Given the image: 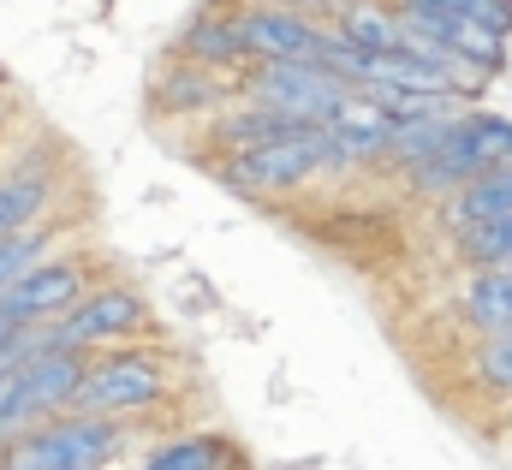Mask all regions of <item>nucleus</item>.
I'll return each mask as SVG.
<instances>
[{"instance_id":"nucleus-10","label":"nucleus","mask_w":512,"mask_h":470,"mask_svg":"<svg viewBox=\"0 0 512 470\" xmlns=\"http://www.w3.org/2000/svg\"><path fill=\"white\" fill-rule=\"evenodd\" d=\"M233 102V78H215L203 66H185V60H167V72L149 84V114L179 125V119H209L215 108Z\"/></svg>"},{"instance_id":"nucleus-3","label":"nucleus","mask_w":512,"mask_h":470,"mask_svg":"<svg viewBox=\"0 0 512 470\" xmlns=\"http://www.w3.org/2000/svg\"><path fill=\"white\" fill-rule=\"evenodd\" d=\"M507 155H512V119L495 114L489 102H477V108H459L453 125H447V137H441L411 173H399V179L411 185V197H423V203H447L465 179L489 173V167L507 161Z\"/></svg>"},{"instance_id":"nucleus-6","label":"nucleus","mask_w":512,"mask_h":470,"mask_svg":"<svg viewBox=\"0 0 512 470\" xmlns=\"http://www.w3.org/2000/svg\"><path fill=\"white\" fill-rule=\"evenodd\" d=\"M233 96L262 102V108H274L286 119H304V125H322L352 96V84L334 66H322V60H251L233 78Z\"/></svg>"},{"instance_id":"nucleus-9","label":"nucleus","mask_w":512,"mask_h":470,"mask_svg":"<svg viewBox=\"0 0 512 470\" xmlns=\"http://www.w3.org/2000/svg\"><path fill=\"white\" fill-rule=\"evenodd\" d=\"M173 60L203 66V72H215V78H239V72L251 66V54H245L233 0H203V6L173 30Z\"/></svg>"},{"instance_id":"nucleus-2","label":"nucleus","mask_w":512,"mask_h":470,"mask_svg":"<svg viewBox=\"0 0 512 470\" xmlns=\"http://www.w3.org/2000/svg\"><path fill=\"white\" fill-rule=\"evenodd\" d=\"M233 197L262 203V197H298L304 185L328 179V137L322 125H292L286 137H268L251 149H233V155H215L209 167Z\"/></svg>"},{"instance_id":"nucleus-18","label":"nucleus","mask_w":512,"mask_h":470,"mask_svg":"<svg viewBox=\"0 0 512 470\" xmlns=\"http://www.w3.org/2000/svg\"><path fill=\"white\" fill-rule=\"evenodd\" d=\"M12 328H18V316H12V310H6V304H0V340H6V334H12Z\"/></svg>"},{"instance_id":"nucleus-16","label":"nucleus","mask_w":512,"mask_h":470,"mask_svg":"<svg viewBox=\"0 0 512 470\" xmlns=\"http://www.w3.org/2000/svg\"><path fill=\"white\" fill-rule=\"evenodd\" d=\"M471 381H483L489 393L512 399V328L507 334H477V346H471Z\"/></svg>"},{"instance_id":"nucleus-8","label":"nucleus","mask_w":512,"mask_h":470,"mask_svg":"<svg viewBox=\"0 0 512 470\" xmlns=\"http://www.w3.org/2000/svg\"><path fill=\"white\" fill-rule=\"evenodd\" d=\"M96 280H102V262H96L90 250H54L48 262H36L30 274H18V280L0 292V304H6L18 322H60Z\"/></svg>"},{"instance_id":"nucleus-12","label":"nucleus","mask_w":512,"mask_h":470,"mask_svg":"<svg viewBox=\"0 0 512 470\" xmlns=\"http://www.w3.org/2000/svg\"><path fill=\"white\" fill-rule=\"evenodd\" d=\"M131 470H245V447L221 429H191V435L155 441Z\"/></svg>"},{"instance_id":"nucleus-1","label":"nucleus","mask_w":512,"mask_h":470,"mask_svg":"<svg viewBox=\"0 0 512 470\" xmlns=\"http://www.w3.org/2000/svg\"><path fill=\"white\" fill-rule=\"evenodd\" d=\"M137 441L126 417H90V411H60L12 441H0V470H114Z\"/></svg>"},{"instance_id":"nucleus-17","label":"nucleus","mask_w":512,"mask_h":470,"mask_svg":"<svg viewBox=\"0 0 512 470\" xmlns=\"http://www.w3.org/2000/svg\"><path fill=\"white\" fill-rule=\"evenodd\" d=\"M262 6H292V12H310V18H334L346 0H262Z\"/></svg>"},{"instance_id":"nucleus-13","label":"nucleus","mask_w":512,"mask_h":470,"mask_svg":"<svg viewBox=\"0 0 512 470\" xmlns=\"http://www.w3.org/2000/svg\"><path fill=\"white\" fill-rule=\"evenodd\" d=\"M501 215H512V155L495 161L489 173L465 179V185L447 197V227H453V233H459V227H477V221H501Z\"/></svg>"},{"instance_id":"nucleus-7","label":"nucleus","mask_w":512,"mask_h":470,"mask_svg":"<svg viewBox=\"0 0 512 470\" xmlns=\"http://www.w3.org/2000/svg\"><path fill=\"white\" fill-rule=\"evenodd\" d=\"M233 18H239L251 60H322V66H334V54H340V36L328 30V18H310L292 6H262V0H233Z\"/></svg>"},{"instance_id":"nucleus-4","label":"nucleus","mask_w":512,"mask_h":470,"mask_svg":"<svg viewBox=\"0 0 512 470\" xmlns=\"http://www.w3.org/2000/svg\"><path fill=\"white\" fill-rule=\"evenodd\" d=\"M173 363L167 352H155L149 340L143 346H114V352H90L84 363V387H78V405L72 411H90V417H143L155 405L173 399Z\"/></svg>"},{"instance_id":"nucleus-11","label":"nucleus","mask_w":512,"mask_h":470,"mask_svg":"<svg viewBox=\"0 0 512 470\" xmlns=\"http://www.w3.org/2000/svg\"><path fill=\"white\" fill-rule=\"evenodd\" d=\"M453 316L471 334H507L512 328V268H465L453 286Z\"/></svg>"},{"instance_id":"nucleus-15","label":"nucleus","mask_w":512,"mask_h":470,"mask_svg":"<svg viewBox=\"0 0 512 470\" xmlns=\"http://www.w3.org/2000/svg\"><path fill=\"white\" fill-rule=\"evenodd\" d=\"M453 256H459V268H512V215L459 227L453 233Z\"/></svg>"},{"instance_id":"nucleus-14","label":"nucleus","mask_w":512,"mask_h":470,"mask_svg":"<svg viewBox=\"0 0 512 470\" xmlns=\"http://www.w3.org/2000/svg\"><path fill=\"white\" fill-rule=\"evenodd\" d=\"M465 102H435V108H423V114H405L393 119V131H387V155L382 167H393V173H411L441 137H447V125H453V114H459Z\"/></svg>"},{"instance_id":"nucleus-5","label":"nucleus","mask_w":512,"mask_h":470,"mask_svg":"<svg viewBox=\"0 0 512 470\" xmlns=\"http://www.w3.org/2000/svg\"><path fill=\"white\" fill-rule=\"evenodd\" d=\"M54 328V346L60 352H114V346H143L155 340V304L126 286V280H96Z\"/></svg>"}]
</instances>
